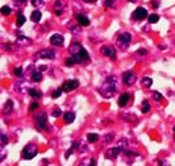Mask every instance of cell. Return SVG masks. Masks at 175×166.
Returning a JSON list of instances; mask_svg holds the SVG:
<instances>
[{
    "mask_svg": "<svg viewBox=\"0 0 175 166\" xmlns=\"http://www.w3.org/2000/svg\"><path fill=\"white\" fill-rule=\"evenodd\" d=\"M116 88H117V78L115 75H112V77H108V79L99 87V92H100V95L103 98H111L116 92Z\"/></svg>",
    "mask_w": 175,
    "mask_h": 166,
    "instance_id": "cell-1",
    "label": "cell"
},
{
    "mask_svg": "<svg viewBox=\"0 0 175 166\" xmlns=\"http://www.w3.org/2000/svg\"><path fill=\"white\" fill-rule=\"evenodd\" d=\"M38 153V148L34 144H28L22 149V158L24 160H32L37 156Z\"/></svg>",
    "mask_w": 175,
    "mask_h": 166,
    "instance_id": "cell-2",
    "label": "cell"
},
{
    "mask_svg": "<svg viewBox=\"0 0 175 166\" xmlns=\"http://www.w3.org/2000/svg\"><path fill=\"white\" fill-rule=\"evenodd\" d=\"M148 11L145 9V8H142V7H138L136 8V9L133 11V13H132V19L133 20H136V21H142V20H145V19H148Z\"/></svg>",
    "mask_w": 175,
    "mask_h": 166,
    "instance_id": "cell-3",
    "label": "cell"
},
{
    "mask_svg": "<svg viewBox=\"0 0 175 166\" xmlns=\"http://www.w3.org/2000/svg\"><path fill=\"white\" fill-rule=\"evenodd\" d=\"M79 87V80L78 79H70V80H66L62 84V90L65 92H71L74 90H77Z\"/></svg>",
    "mask_w": 175,
    "mask_h": 166,
    "instance_id": "cell-4",
    "label": "cell"
},
{
    "mask_svg": "<svg viewBox=\"0 0 175 166\" xmlns=\"http://www.w3.org/2000/svg\"><path fill=\"white\" fill-rule=\"evenodd\" d=\"M100 52L101 54H104L105 57L111 58V60H116V50H115L113 46H111V45H104V46L100 47Z\"/></svg>",
    "mask_w": 175,
    "mask_h": 166,
    "instance_id": "cell-5",
    "label": "cell"
},
{
    "mask_svg": "<svg viewBox=\"0 0 175 166\" xmlns=\"http://www.w3.org/2000/svg\"><path fill=\"white\" fill-rule=\"evenodd\" d=\"M36 57L42 58V60H54L55 58V53L52 49H42L38 53H36Z\"/></svg>",
    "mask_w": 175,
    "mask_h": 166,
    "instance_id": "cell-6",
    "label": "cell"
},
{
    "mask_svg": "<svg viewBox=\"0 0 175 166\" xmlns=\"http://www.w3.org/2000/svg\"><path fill=\"white\" fill-rule=\"evenodd\" d=\"M123 82L126 84V86H133L134 83L137 82V75L132 71H126L124 73L123 75Z\"/></svg>",
    "mask_w": 175,
    "mask_h": 166,
    "instance_id": "cell-7",
    "label": "cell"
},
{
    "mask_svg": "<svg viewBox=\"0 0 175 166\" xmlns=\"http://www.w3.org/2000/svg\"><path fill=\"white\" fill-rule=\"evenodd\" d=\"M36 120V126H37L38 129H46V115L45 114H39L37 116L34 117Z\"/></svg>",
    "mask_w": 175,
    "mask_h": 166,
    "instance_id": "cell-8",
    "label": "cell"
},
{
    "mask_svg": "<svg viewBox=\"0 0 175 166\" xmlns=\"http://www.w3.org/2000/svg\"><path fill=\"white\" fill-rule=\"evenodd\" d=\"M16 44H17V46L28 47V46H30V45L33 44V41L30 40V38H28L27 36H22V34H20L19 37L16 38Z\"/></svg>",
    "mask_w": 175,
    "mask_h": 166,
    "instance_id": "cell-9",
    "label": "cell"
},
{
    "mask_svg": "<svg viewBox=\"0 0 175 166\" xmlns=\"http://www.w3.org/2000/svg\"><path fill=\"white\" fill-rule=\"evenodd\" d=\"M82 62H84V61L79 54H71V57H69L66 60L65 65H66V66H72V65H75V63H82Z\"/></svg>",
    "mask_w": 175,
    "mask_h": 166,
    "instance_id": "cell-10",
    "label": "cell"
},
{
    "mask_svg": "<svg viewBox=\"0 0 175 166\" xmlns=\"http://www.w3.org/2000/svg\"><path fill=\"white\" fill-rule=\"evenodd\" d=\"M121 152H123V149H121L120 146H117V148H111V149H108V150H107L105 157H107V158L113 160V158H116V157L121 153Z\"/></svg>",
    "mask_w": 175,
    "mask_h": 166,
    "instance_id": "cell-11",
    "label": "cell"
},
{
    "mask_svg": "<svg viewBox=\"0 0 175 166\" xmlns=\"http://www.w3.org/2000/svg\"><path fill=\"white\" fill-rule=\"evenodd\" d=\"M65 42V38L62 34H59V33H55V34H53L52 37H50V44L52 45H57V46H61V45H63Z\"/></svg>",
    "mask_w": 175,
    "mask_h": 166,
    "instance_id": "cell-12",
    "label": "cell"
},
{
    "mask_svg": "<svg viewBox=\"0 0 175 166\" xmlns=\"http://www.w3.org/2000/svg\"><path fill=\"white\" fill-rule=\"evenodd\" d=\"M118 42L120 44H124V45H128L129 42L132 41V34L131 33H128V32H125V33H121L120 36H118Z\"/></svg>",
    "mask_w": 175,
    "mask_h": 166,
    "instance_id": "cell-13",
    "label": "cell"
},
{
    "mask_svg": "<svg viewBox=\"0 0 175 166\" xmlns=\"http://www.w3.org/2000/svg\"><path fill=\"white\" fill-rule=\"evenodd\" d=\"M13 109H15V107H13V102L11 99H8L7 102H5L4 107H3V114L4 115H9L13 112Z\"/></svg>",
    "mask_w": 175,
    "mask_h": 166,
    "instance_id": "cell-14",
    "label": "cell"
},
{
    "mask_svg": "<svg viewBox=\"0 0 175 166\" xmlns=\"http://www.w3.org/2000/svg\"><path fill=\"white\" fill-rule=\"evenodd\" d=\"M82 49H83L82 44H79V42H72V44L69 46V53L70 54H78Z\"/></svg>",
    "mask_w": 175,
    "mask_h": 166,
    "instance_id": "cell-15",
    "label": "cell"
},
{
    "mask_svg": "<svg viewBox=\"0 0 175 166\" xmlns=\"http://www.w3.org/2000/svg\"><path fill=\"white\" fill-rule=\"evenodd\" d=\"M75 19H77V21L82 25V27H87V25H90L88 17L84 16V15H82V13H77V15H75Z\"/></svg>",
    "mask_w": 175,
    "mask_h": 166,
    "instance_id": "cell-16",
    "label": "cell"
},
{
    "mask_svg": "<svg viewBox=\"0 0 175 166\" xmlns=\"http://www.w3.org/2000/svg\"><path fill=\"white\" fill-rule=\"evenodd\" d=\"M54 13L57 16H61L63 13V3H62V0H57L54 3Z\"/></svg>",
    "mask_w": 175,
    "mask_h": 166,
    "instance_id": "cell-17",
    "label": "cell"
},
{
    "mask_svg": "<svg viewBox=\"0 0 175 166\" xmlns=\"http://www.w3.org/2000/svg\"><path fill=\"white\" fill-rule=\"evenodd\" d=\"M63 120H65V123H66V124H71V123H74V120H75V112H72V111L66 112V114L63 115Z\"/></svg>",
    "mask_w": 175,
    "mask_h": 166,
    "instance_id": "cell-18",
    "label": "cell"
},
{
    "mask_svg": "<svg viewBox=\"0 0 175 166\" xmlns=\"http://www.w3.org/2000/svg\"><path fill=\"white\" fill-rule=\"evenodd\" d=\"M129 99H131V95L126 94V92H125V94H123L120 98H118V102H117L118 106H120V107H125L126 104H128Z\"/></svg>",
    "mask_w": 175,
    "mask_h": 166,
    "instance_id": "cell-19",
    "label": "cell"
},
{
    "mask_svg": "<svg viewBox=\"0 0 175 166\" xmlns=\"http://www.w3.org/2000/svg\"><path fill=\"white\" fill-rule=\"evenodd\" d=\"M41 17H42V15H41V12H39L38 9L33 11L32 15H30V20H32L33 22H38L39 20H41Z\"/></svg>",
    "mask_w": 175,
    "mask_h": 166,
    "instance_id": "cell-20",
    "label": "cell"
},
{
    "mask_svg": "<svg viewBox=\"0 0 175 166\" xmlns=\"http://www.w3.org/2000/svg\"><path fill=\"white\" fill-rule=\"evenodd\" d=\"M28 92H29V95L33 98V99H39V98L42 96L41 91H38V90H36V88H32V87L29 88V91H28Z\"/></svg>",
    "mask_w": 175,
    "mask_h": 166,
    "instance_id": "cell-21",
    "label": "cell"
},
{
    "mask_svg": "<svg viewBox=\"0 0 175 166\" xmlns=\"http://www.w3.org/2000/svg\"><path fill=\"white\" fill-rule=\"evenodd\" d=\"M95 165H96L95 158H86L82 162H79V166H95Z\"/></svg>",
    "mask_w": 175,
    "mask_h": 166,
    "instance_id": "cell-22",
    "label": "cell"
},
{
    "mask_svg": "<svg viewBox=\"0 0 175 166\" xmlns=\"http://www.w3.org/2000/svg\"><path fill=\"white\" fill-rule=\"evenodd\" d=\"M16 45H17V44H15V45H13V44H3L1 46H3V49H4L5 52H11V53H12V52H16V49H17Z\"/></svg>",
    "mask_w": 175,
    "mask_h": 166,
    "instance_id": "cell-23",
    "label": "cell"
},
{
    "mask_svg": "<svg viewBox=\"0 0 175 166\" xmlns=\"http://www.w3.org/2000/svg\"><path fill=\"white\" fill-rule=\"evenodd\" d=\"M80 25V24H79ZM79 25H77V24H69V28H70V32L72 33V34H79L80 33V27Z\"/></svg>",
    "mask_w": 175,
    "mask_h": 166,
    "instance_id": "cell-24",
    "label": "cell"
},
{
    "mask_svg": "<svg viewBox=\"0 0 175 166\" xmlns=\"http://www.w3.org/2000/svg\"><path fill=\"white\" fill-rule=\"evenodd\" d=\"M32 80H33V82H41V80H42V74H41L39 70L32 73Z\"/></svg>",
    "mask_w": 175,
    "mask_h": 166,
    "instance_id": "cell-25",
    "label": "cell"
},
{
    "mask_svg": "<svg viewBox=\"0 0 175 166\" xmlns=\"http://www.w3.org/2000/svg\"><path fill=\"white\" fill-rule=\"evenodd\" d=\"M141 111H142V114H148L150 111V104H149L148 100H142V103H141Z\"/></svg>",
    "mask_w": 175,
    "mask_h": 166,
    "instance_id": "cell-26",
    "label": "cell"
},
{
    "mask_svg": "<svg viewBox=\"0 0 175 166\" xmlns=\"http://www.w3.org/2000/svg\"><path fill=\"white\" fill-rule=\"evenodd\" d=\"M121 116H123V119H125L126 121H129V123H132V121H136V120H137L136 115L131 114V112H129V114H123V115H121Z\"/></svg>",
    "mask_w": 175,
    "mask_h": 166,
    "instance_id": "cell-27",
    "label": "cell"
},
{
    "mask_svg": "<svg viewBox=\"0 0 175 166\" xmlns=\"http://www.w3.org/2000/svg\"><path fill=\"white\" fill-rule=\"evenodd\" d=\"M16 90H17V91L19 92H21V94H25V92H27V91H29V90H25V88H27V83H16Z\"/></svg>",
    "mask_w": 175,
    "mask_h": 166,
    "instance_id": "cell-28",
    "label": "cell"
},
{
    "mask_svg": "<svg viewBox=\"0 0 175 166\" xmlns=\"http://www.w3.org/2000/svg\"><path fill=\"white\" fill-rule=\"evenodd\" d=\"M141 84H142V86H145V87H151V84H153V79H151V78H149V77H145V78H142V79H141Z\"/></svg>",
    "mask_w": 175,
    "mask_h": 166,
    "instance_id": "cell-29",
    "label": "cell"
},
{
    "mask_svg": "<svg viewBox=\"0 0 175 166\" xmlns=\"http://www.w3.org/2000/svg\"><path fill=\"white\" fill-rule=\"evenodd\" d=\"M99 140V136L96 133H88L87 134V141L91 142V144H94V142H96Z\"/></svg>",
    "mask_w": 175,
    "mask_h": 166,
    "instance_id": "cell-30",
    "label": "cell"
},
{
    "mask_svg": "<svg viewBox=\"0 0 175 166\" xmlns=\"http://www.w3.org/2000/svg\"><path fill=\"white\" fill-rule=\"evenodd\" d=\"M148 20H149V24H156V22L159 21V16L153 13V15H149L148 16Z\"/></svg>",
    "mask_w": 175,
    "mask_h": 166,
    "instance_id": "cell-31",
    "label": "cell"
},
{
    "mask_svg": "<svg viewBox=\"0 0 175 166\" xmlns=\"http://www.w3.org/2000/svg\"><path fill=\"white\" fill-rule=\"evenodd\" d=\"M78 54L80 55L82 58H83V61H84V62H86V61H88V60H90V55H88V53H87V50L84 49V47H83V49L80 50V52L78 53Z\"/></svg>",
    "mask_w": 175,
    "mask_h": 166,
    "instance_id": "cell-32",
    "label": "cell"
},
{
    "mask_svg": "<svg viewBox=\"0 0 175 166\" xmlns=\"http://www.w3.org/2000/svg\"><path fill=\"white\" fill-rule=\"evenodd\" d=\"M11 13H12V9H11L8 5H4V7H1V15L4 16H9Z\"/></svg>",
    "mask_w": 175,
    "mask_h": 166,
    "instance_id": "cell-33",
    "label": "cell"
},
{
    "mask_svg": "<svg viewBox=\"0 0 175 166\" xmlns=\"http://www.w3.org/2000/svg\"><path fill=\"white\" fill-rule=\"evenodd\" d=\"M25 16L22 15V13H19V17H17V22H16V25L17 27H21V25H24V22H25Z\"/></svg>",
    "mask_w": 175,
    "mask_h": 166,
    "instance_id": "cell-34",
    "label": "cell"
},
{
    "mask_svg": "<svg viewBox=\"0 0 175 166\" xmlns=\"http://www.w3.org/2000/svg\"><path fill=\"white\" fill-rule=\"evenodd\" d=\"M124 154L128 157H137L140 156V153L138 152H134V150H126V149H124Z\"/></svg>",
    "mask_w": 175,
    "mask_h": 166,
    "instance_id": "cell-35",
    "label": "cell"
},
{
    "mask_svg": "<svg viewBox=\"0 0 175 166\" xmlns=\"http://www.w3.org/2000/svg\"><path fill=\"white\" fill-rule=\"evenodd\" d=\"M62 92H63V90H62V87H59V88H57V90H55V91L52 94V98H53V99H57V98L61 96Z\"/></svg>",
    "mask_w": 175,
    "mask_h": 166,
    "instance_id": "cell-36",
    "label": "cell"
},
{
    "mask_svg": "<svg viewBox=\"0 0 175 166\" xmlns=\"http://www.w3.org/2000/svg\"><path fill=\"white\" fill-rule=\"evenodd\" d=\"M113 133H108V134H105V136L103 137V141L105 142V144H108V142H111L112 140H113Z\"/></svg>",
    "mask_w": 175,
    "mask_h": 166,
    "instance_id": "cell-37",
    "label": "cell"
},
{
    "mask_svg": "<svg viewBox=\"0 0 175 166\" xmlns=\"http://www.w3.org/2000/svg\"><path fill=\"white\" fill-rule=\"evenodd\" d=\"M13 73H15V75L16 77H19V78H21L22 75H24V70H22V67H16V69L13 70Z\"/></svg>",
    "mask_w": 175,
    "mask_h": 166,
    "instance_id": "cell-38",
    "label": "cell"
},
{
    "mask_svg": "<svg viewBox=\"0 0 175 166\" xmlns=\"http://www.w3.org/2000/svg\"><path fill=\"white\" fill-rule=\"evenodd\" d=\"M153 99L156 100V102H161V100H162V94L158 91H153Z\"/></svg>",
    "mask_w": 175,
    "mask_h": 166,
    "instance_id": "cell-39",
    "label": "cell"
},
{
    "mask_svg": "<svg viewBox=\"0 0 175 166\" xmlns=\"http://www.w3.org/2000/svg\"><path fill=\"white\" fill-rule=\"evenodd\" d=\"M30 3H32V5H34V7H42L44 5V0H30Z\"/></svg>",
    "mask_w": 175,
    "mask_h": 166,
    "instance_id": "cell-40",
    "label": "cell"
},
{
    "mask_svg": "<svg viewBox=\"0 0 175 166\" xmlns=\"http://www.w3.org/2000/svg\"><path fill=\"white\" fill-rule=\"evenodd\" d=\"M52 115H53V117H59L62 115V109L59 108V107H57V108H54V111L52 112Z\"/></svg>",
    "mask_w": 175,
    "mask_h": 166,
    "instance_id": "cell-41",
    "label": "cell"
},
{
    "mask_svg": "<svg viewBox=\"0 0 175 166\" xmlns=\"http://www.w3.org/2000/svg\"><path fill=\"white\" fill-rule=\"evenodd\" d=\"M126 145H128V141H126V139H121L120 141H118V146L123 149V152H124V149L126 148Z\"/></svg>",
    "mask_w": 175,
    "mask_h": 166,
    "instance_id": "cell-42",
    "label": "cell"
},
{
    "mask_svg": "<svg viewBox=\"0 0 175 166\" xmlns=\"http://www.w3.org/2000/svg\"><path fill=\"white\" fill-rule=\"evenodd\" d=\"M104 5H105V8H115V0H105Z\"/></svg>",
    "mask_w": 175,
    "mask_h": 166,
    "instance_id": "cell-43",
    "label": "cell"
},
{
    "mask_svg": "<svg viewBox=\"0 0 175 166\" xmlns=\"http://www.w3.org/2000/svg\"><path fill=\"white\" fill-rule=\"evenodd\" d=\"M39 108V104L37 103V102H34V103H32L29 106V111L30 112H33V111H36V109H38Z\"/></svg>",
    "mask_w": 175,
    "mask_h": 166,
    "instance_id": "cell-44",
    "label": "cell"
},
{
    "mask_svg": "<svg viewBox=\"0 0 175 166\" xmlns=\"http://www.w3.org/2000/svg\"><path fill=\"white\" fill-rule=\"evenodd\" d=\"M8 144V137L4 133H1V148H4V145Z\"/></svg>",
    "mask_w": 175,
    "mask_h": 166,
    "instance_id": "cell-45",
    "label": "cell"
},
{
    "mask_svg": "<svg viewBox=\"0 0 175 166\" xmlns=\"http://www.w3.org/2000/svg\"><path fill=\"white\" fill-rule=\"evenodd\" d=\"M79 152H80V153H84V152H87V145L84 144L83 141H80V145H79Z\"/></svg>",
    "mask_w": 175,
    "mask_h": 166,
    "instance_id": "cell-46",
    "label": "cell"
},
{
    "mask_svg": "<svg viewBox=\"0 0 175 166\" xmlns=\"http://www.w3.org/2000/svg\"><path fill=\"white\" fill-rule=\"evenodd\" d=\"M72 150H74V148H72V146L69 149V150H66V153H65V158H69V157L72 154Z\"/></svg>",
    "mask_w": 175,
    "mask_h": 166,
    "instance_id": "cell-47",
    "label": "cell"
},
{
    "mask_svg": "<svg viewBox=\"0 0 175 166\" xmlns=\"http://www.w3.org/2000/svg\"><path fill=\"white\" fill-rule=\"evenodd\" d=\"M137 54L138 55H146V54H148V50H146V49H138Z\"/></svg>",
    "mask_w": 175,
    "mask_h": 166,
    "instance_id": "cell-48",
    "label": "cell"
},
{
    "mask_svg": "<svg viewBox=\"0 0 175 166\" xmlns=\"http://www.w3.org/2000/svg\"><path fill=\"white\" fill-rule=\"evenodd\" d=\"M79 145H80V140H74V141H72V148L74 149H79Z\"/></svg>",
    "mask_w": 175,
    "mask_h": 166,
    "instance_id": "cell-49",
    "label": "cell"
},
{
    "mask_svg": "<svg viewBox=\"0 0 175 166\" xmlns=\"http://www.w3.org/2000/svg\"><path fill=\"white\" fill-rule=\"evenodd\" d=\"M151 7L157 9V8L159 7V1H158V0H151Z\"/></svg>",
    "mask_w": 175,
    "mask_h": 166,
    "instance_id": "cell-50",
    "label": "cell"
},
{
    "mask_svg": "<svg viewBox=\"0 0 175 166\" xmlns=\"http://www.w3.org/2000/svg\"><path fill=\"white\" fill-rule=\"evenodd\" d=\"M5 156H7V152H4V150H1V157H0V161H4V158H5Z\"/></svg>",
    "mask_w": 175,
    "mask_h": 166,
    "instance_id": "cell-51",
    "label": "cell"
},
{
    "mask_svg": "<svg viewBox=\"0 0 175 166\" xmlns=\"http://www.w3.org/2000/svg\"><path fill=\"white\" fill-rule=\"evenodd\" d=\"M47 69V66H44V65H41V66H38V70L39 71H45V70Z\"/></svg>",
    "mask_w": 175,
    "mask_h": 166,
    "instance_id": "cell-52",
    "label": "cell"
},
{
    "mask_svg": "<svg viewBox=\"0 0 175 166\" xmlns=\"http://www.w3.org/2000/svg\"><path fill=\"white\" fill-rule=\"evenodd\" d=\"M158 165H169V162L167 161H162V160H161V161H158Z\"/></svg>",
    "mask_w": 175,
    "mask_h": 166,
    "instance_id": "cell-53",
    "label": "cell"
},
{
    "mask_svg": "<svg viewBox=\"0 0 175 166\" xmlns=\"http://www.w3.org/2000/svg\"><path fill=\"white\" fill-rule=\"evenodd\" d=\"M158 47H159L161 50H165L166 49V45H158Z\"/></svg>",
    "mask_w": 175,
    "mask_h": 166,
    "instance_id": "cell-54",
    "label": "cell"
},
{
    "mask_svg": "<svg viewBox=\"0 0 175 166\" xmlns=\"http://www.w3.org/2000/svg\"><path fill=\"white\" fill-rule=\"evenodd\" d=\"M16 3H17V4H22V3H25L27 1V0H15Z\"/></svg>",
    "mask_w": 175,
    "mask_h": 166,
    "instance_id": "cell-55",
    "label": "cell"
},
{
    "mask_svg": "<svg viewBox=\"0 0 175 166\" xmlns=\"http://www.w3.org/2000/svg\"><path fill=\"white\" fill-rule=\"evenodd\" d=\"M83 1H84V3H95L96 0H83Z\"/></svg>",
    "mask_w": 175,
    "mask_h": 166,
    "instance_id": "cell-56",
    "label": "cell"
},
{
    "mask_svg": "<svg viewBox=\"0 0 175 166\" xmlns=\"http://www.w3.org/2000/svg\"><path fill=\"white\" fill-rule=\"evenodd\" d=\"M128 1H131V3H136V0H128Z\"/></svg>",
    "mask_w": 175,
    "mask_h": 166,
    "instance_id": "cell-57",
    "label": "cell"
},
{
    "mask_svg": "<svg viewBox=\"0 0 175 166\" xmlns=\"http://www.w3.org/2000/svg\"><path fill=\"white\" fill-rule=\"evenodd\" d=\"M173 131H174V133H175V126H174V129H173Z\"/></svg>",
    "mask_w": 175,
    "mask_h": 166,
    "instance_id": "cell-58",
    "label": "cell"
}]
</instances>
